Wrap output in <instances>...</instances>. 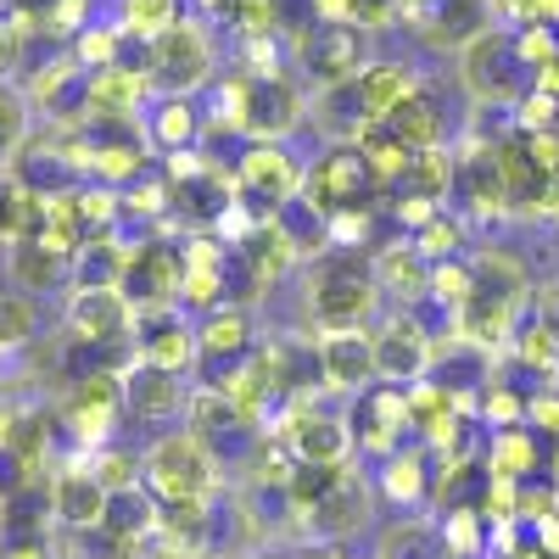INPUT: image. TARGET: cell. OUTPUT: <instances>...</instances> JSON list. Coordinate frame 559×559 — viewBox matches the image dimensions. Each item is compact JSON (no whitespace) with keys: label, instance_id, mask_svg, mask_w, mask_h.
<instances>
[{"label":"cell","instance_id":"obj_27","mask_svg":"<svg viewBox=\"0 0 559 559\" xmlns=\"http://www.w3.org/2000/svg\"><path fill=\"white\" fill-rule=\"evenodd\" d=\"M358 102L369 118H386L392 107H403L414 90H419V68L414 62H397V57H369V68L353 79Z\"/></svg>","mask_w":559,"mask_h":559},{"label":"cell","instance_id":"obj_50","mask_svg":"<svg viewBox=\"0 0 559 559\" xmlns=\"http://www.w3.org/2000/svg\"><path fill=\"white\" fill-rule=\"evenodd\" d=\"M302 559H358V554H347V543H313Z\"/></svg>","mask_w":559,"mask_h":559},{"label":"cell","instance_id":"obj_40","mask_svg":"<svg viewBox=\"0 0 559 559\" xmlns=\"http://www.w3.org/2000/svg\"><path fill=\"white\" fill-rule=\"evenodd\" d=\"M28 96L12 84H0V174H7L17 163V152L28 146Z\"/></svg>","mask_w":559,"mask_h":559},{"label":"cell","instance_id":"obj_5","mask_svg":"<svg viewBox=\"0 0 559 559\" xmlns=\"http://www.w3.org/2000/svg\"><path fill=\"white\" fill-rule=\"evenodd\" d=\"M308 185V163L297 157L292 140H247L236 157V191L258 218H274L280 207H292Z\"/></svg>","mask_w":559,"mask_h":559},{"label":"cell","instance_id":"obj_7","mask_svg":"<svg viewBox=\"0 0 559 559\" xmlns=\"http://www.w3.org/2000/svg\"><path fill=\"white\" fill-rule=\"evenodd\" d=\"M369 342H376V376L386 386H414V381H426L431 369L442 364L437 331L426 319H414V308L381 313L376 331H369Z\"/></svg>","mask_w":559,"mask_h":559},{"label":"cell","instance_id":"obj_4","mask_svg":"<svg viewBox=\"0 0 559 559\" xmlns=\"http://www.w3.org/2000/svg\"><path fill=\"white\" fill-rule=\"evenodd\" d=\"M386 191L381 179L369 174L364 152L353 140H331L313 163H308V185H302V202L319 213V218H342V213H369Z\"/></svg>","mask_w":559,"mask_h":559},{"label":"cell","instance_id":"obj_22","mask_svg":"<svg viewBox=\"0 0 559 559\" xmlns=\"http://www.w3.org/2000/svg\"><path fill=\"white\" fill-rule=\"evenodd\" d=\"M146 102H152L146 68L112 62V68L84 79V118H140V107H146Z\"/></svg>","mask_w":559,"mask_h":559},{"label":"cell","instance_id":"obj_48","mask_svg":"<svg viewBox=\"0 0 559 559\" xmlns=\"http://www.w3.org/2000/svg\"><path fill=\"white\" fill-rule=\"evenodd\" d=\"M17 68H23V23L0 17V84H7Z\"/></svg>","mask_w":559,"mask_h":559},{"label":"cell","instance_id":"obj_36","mask_svg":"<svg viewBox=\"0 0 559 559\" xmlns=\"http://www.w3.org/2000/svg\"><path fill=\"white\" fill-rule=\"evenodd\" d=\"M437 537H442L448 559H487L492 554V521L481 515V509H448Z\"/></svg>","mask_w":559,"mask_h":559},{"label":"cell","instance_id":"obj_19","mask_svg":"<svg viewBox=\"0 0 559 559\" xmlns=\"http://www.w3.org/2000/svg\"><path fill=\"white\" fill-rule=\"evenodd\" d=\"M191 408V392H185V376L157 364H129L123 369V414L129 419H146V426H163V419H179Z\"/></svg>","mask_w":559,"mask_h":559},{"label":"cell","instance_id":"obj_41","mask_svg":"<svg viewBox=\"0 0 559 559\" xmlns=\"http://www.w3.org/2000/svg\"><path fill=\"white\" fill-rule=\"evenodd\" d=\"M185 12H179V0H118V23L134 34V39H157V34H168L174 23H179Z\"/></svg>","mask_w":559,"mask_h":559},{"label":"cell","instance_id":"obj_52","mask_svg":"<svg viewBox=\"0 0 559 559\" xmlns=\"http://www.w3.org/2000/svg\"><path fill=\"white\" fill-rule=\"evenodd\" d=\"M554 381H559V376H554Z\"/></svg>","mask_w":559,"mask_h":559},{"label":"cell","instance_id":"obj_35","mask_svg":"<svg viewBox=\"0 0 559 559\" xmlns=\"http://www.w3.org/2000/svg\"><path fill=\"white\" fill-rule=\"evenodd\" d=\"M471 269H476V286L492 292V297L526 302V292H532V274H526L521 252H509V247H481V252L471 258Z\"/></svg>","mask_w":559,"mask_h":559},{"label":"cell","instance_id":"obj_44","mask_svg":"<svg viewBox=\"0 0 559 559\" xmlns=\"http://www.w3.org/2000/svg\"><path fill=\"white\" fill-rule=\"evenodd\" d=\"M392 197V224H397V236H419L426 224H437L448 213V202H431V197H419V191H386Z\"/></svg>","mask_w":559,"mask_h":559},{"label":"cell","instance_id":"obj_20","mask_svg":"<svg viewBox=\"0 0 559 559\" xmlns=\"http://www.w3.org/2000/svg\"><path fill=\"white\" fill-rule=\"evenodd\" d=\"M45 498H51V521H57L62 532H102L112 492L96 481V471H90V464H68V471L51 476Z\"/></svg>","mask_w":559,"mask_h":559},{"label":"cell","instance_id":"obj_8","mask_svg":"<svg viewBox=\"0 0 559 559\" xmlns=\"http://www.w3.org/2000/svg\"><path fill=\"white\" fill-rule=\"evenodd\" d=\"M459 73H464L471 102H503V107H515L526 90H532V73L515 57V34H503V23L464 45V51H459Z\"/></svg>","mask_w":559,"mask_h":559},{"label":"cell","instance_id":"obj_15","mask_svg":"<svg viewBox=\"0 0 559 559\" xmlns=\"http://www.w3.org/2000/svg\"><path fill=\"white\" fill-rule=\"evenodd\" d=\"M134 358L140 364H157V369H185L202 364V347H197V324L185 308H152V313H134Z\"/></svg>","mask_w":559,"mask_h":559},{"label":"cell","instance_id":"obj_32","mask_svg":"<svg viewBox=\"0 0 559 559\" xmlns=\"http://www.w3.org/2000/svg\"><path fill=\"white\" fill-rule=\"evenodd\" d=\"M364 515H369V498H364V487L358 481H347L342 492H331L319 509H308V526H313V537L319 543H342V537H353L358 526H364Z\"/></svg>","mask_w":559,"mask_h":559},{"label":"cell","instance_id":"obj_46","mask_svg":"<svg viewBox=\"0 0 559 559\" xmlns=\"http://www.w3.org/2000/svg\"><path fill=\"white\" fill-rule=\"evenodd\" d=\"M509 28H559V0H492Z\"/></svg>","mask_w":559,"mask_h":559},{"label":"cell","instance_id":"obj_25","mask_svg":"<svg viewBox=\"0 0 559 559\" xmlns=\"http://www.w3.org/2000/svg\"><path fill=\"white\" fill-rule=\"evenodd\" d=\"M376 492H381L386 503H397V509H419V503H431V492H437V464H431V453L414 442V448H403V453L381 459Z\"/></svg>","mask_w":559,"mask_h":559},{"label":"cell","instance_id":"obj_24","mask_svg":"<svg viewBox=\"0 0 559 559\" xmlns=\"http://www.w3.org/2000/svg\"><path fill=\"white\" fill-rule=\"evenodd\" d=\"M207 134V112L197 107V96H157L152 118H146V140L152 152L174 157V152H197Z\"/></svg>","mask_w":559,"mask_h":559},{"label":"cell","instance_id":"obj_29","mask_svg":"<svg viewBox=\"0 0 559 559\" xmlns=\"http://www.w3.org/2000/svg\"><path fill=\"white\" fill-rule=\"evenodd\" d=\"M7 274H12L17 292L45 297V292H57V286H73V258H62L57 247H45V241H17L7 252Z\"/></svg>","mask_w":559,"mask_h":559},{"label":"cell","instance_id":"obj_3","mask_svg":"<svg viewBox=\"0 0 559 559\" xmlns=\"http://www.w3.org/2000/svg\"><path fill=\"white\" fill-rule=\"evenodd\" d=\"M213 68L218 51H213L207 17H179L146 51V79L157 96H202V90H213Z\"/></svg>","mask_w":559,"mask_h":559},{"label":"cell","instance_id":"obj_17","mask_svg":"<svg viewBox=\"0 0 559 559\" xmlns=\"http://www.w3.org/2000/svg\"><path fill=\"white\" fill-rule=\"evenodd\" d=\"M313 342H319V381H324V392L358 397V392H369L381 381L369 331H336V336H313Z\"/></svg>","mask_w":559,"mask_h":559},{"label":"cell","instance_id":"obj_38","mask_svg":"<svg viewBox=\"0 0 559 559\" xmlns=\"http://www.w3.org/2000/svg\"><path fill=\"white\" fill-rule=\"evenodd\" d=\"M476 426L481 431L526 426V392H515L509 381H481V392H476Z\"/></svg>","mask_w":559,"mask_h":559},{"label":"cell","instance_id":"obj_26","mask_svg":"<svg viewBox=\"0 0 559 559\" xmlns=\"http://www.w3.org/2000/svg\"><path fill=\"white\" fill-rule=\"evenodd\" d=\"M381 123L403 140L408 152H437V146H448V107H442L437 90H426V84H419L403 107H392Z\"/></svg>","mask_w":559,"mask_h":559},{"label":"cell","instance_id":"obj_11","mask_svg":"<svg viewBox=\"0 0 559 559\" xmlns=\"http://www.w3.org/2000/svg\"><path fill=\"white\" fill-rule=\"evenodd\" d=\"M179 280H185V252L168 236H146L134 241L123 258V280L118 292L134 313H152V308H179Z\"/></svg>","mask_w":559,"mask_h":559},{"label":"cell","instance_id":"obj_43","mask_svg":"<svg viewBox=\"0 0 559 559\" xmlns=\"http://www.w3.org/2000/svg\"><path fill=\"white\" fill-rule=\"evenodd\" d=\"M90 464V471H96V481L107 487V492H123V487H140V453L134 448H96V453H90L84 459Z\"/></svg>","mask_w":559,"mask_h":559},{"label":"cell","instance_id":"obj_47","mask_svg":"<svg viewBox=\"0 0 559 559\" xmlns=\"http://www.w3.org/2000/svg\"><path fill=\"white\" fill-rule=\"evenodd\" d=\"M515 57H521L526 73L548 68L559 57V28H515Z\"/></svg>","mask_w":559,"mask_h":559},{"label":"cell","instance_id":"obj_51","mask_svg":"<svg viewBox=\"0 0 559 559\" xmlns=\"http://www.w3.org/2000/svg\"><path fill=\"white\" fill-rule=\"evenodd\" d=\"M543 476H548V487L559 492V442H548V464H543Z\"/></svg>","mask_w":559,"mask_h":559},{"label":"cell","instance_id":"obj_9","mask_svg":"<svg viewBox=\"0 0 559 559\" xmlns=\"http://www.w3.org/2000/svg\"><path fill=\"white\" fill-rule=\"evenodd\" d=\"M347 431H353V448H364L369 459H392L403 448H414V419H408V386H386L376 381L369 392L347 397Z\"/></svg>","mask_w":559,"mask_h":559},{"label":"cell","instance_id":"obj_10","mask_svg":"<svg viewBox=\"0 0 559 559\" xmlns=\"http://www.w3.org/2000/svg\"><path fill=\"white\" fill-rule=\"evenodd\" d=\"M280 442L297 464H347L353 459V431H347V408H324V397L286 403L280 408Z\"/></svg>","mask_w":559,"mask_h":559},{"label":"cell","instance_id":"obj_16","mask_svg":"<svg viewBox=\"0 0 559 559\" xmlns=\"http://www.w3.org/2000/svg\"><path fill=\"white\" fill-rule=\"evenodd\" d=\"M453 197H459V207H464V224H498V218H509V191H503L498 146L476 140V146H464V152H459Z\"/></svg>","mask_w":559,"mask_h":559},{"label":"cell","instance_id":"obj_37","mask_svg":"<svg viewBox=\"0 0 559 559\" xmlns=\"http://www.w3.org/2000/svg\"><path fill=\"white\" fill-rule=\"evenodd\" d=\"M353 481L347 464H297L292 481H286V503L297 509V515H308V509H319L331 492H342Z\"/></svg>","mask_w":559,"mask_h":559},{"label":"cell","instance_id":"obj_33","mask_svg":"<svg viewBox=\"0 0 559 559\" xmlns=\"http://www.w3.org/2000/svg\"><path fill=\"white\" fill-rule=\"evenodd\" d=\"M123 258H129V241L96 236V241H90V247L73 258V292H118Z\"/></svg>","mask_w":559,"mask_h":559},{"label":"cell","instance_id":"obj_1","mask_svg":"<svg viewBox=\"0 0 559 559\" xmlns=\"http://www.w3.org/2000/svg\"><path fill=\"white\" fill-rule=\"evenodd\" d=\"M308 331L336 336V331H376V319L386 308V292L376 280V252L369 247H331L324 258L308 263Z\"/></svg>","mask_w":559,"mask_h":559},{"label":"cell","instance_id":"obj_34","mask_svg":"<svg viewBox=\"0 0 559 559\" xmlns=\"http://www.w3.org/2000/svg\"><path fill=\"white\" fill-rule=\"evenodd\" d=\"M353 146L364 152L369 174L381 179V191H392V185H403V174H408V163H414V152L403 146V140H397V134H392V129H386L381 118H376V123H364Z\"/></svg>","mask_w":559,"mask_h":559},{"label":"cell","instance_id":"obj_45","mask_svg":"<svg viewBox=\"0 0 559 559\" xmlns=\"http://www.w3.org/2000/svg\"><path fill=\"white\" fill-rule=\"evenodd\" d=\"M526 426L543 442H559V381H543L526 392Z\"/></svg>","mask_w":559,"mask_h":559},{"label":"cell","instance_id":"obj_31","mask_svg":"<svg viewBox=\"0 0 559 559\" xmlns=\"http://www.w3.org/2000/svg\"><path fill=\"white\" fill-rule=\"evenodd\" d=\"M503 358H515L521 369H532L537 381H554L559 376V324L543 308H526L521 331H515V342H509Z\"/></svg>","mask_w":559,"mask_h":559},{"label":"cell","instance_id":"obj_13","mask_svg":"<svg viewBox=\"0 0 559 559\" xmlns=\"http://www.w3.org/2000/svg\"><path fill=\"white\" fill-rule=\"evenodd\" d=\"M302 123H308V96L297 90L292 73L247 79V96H241V134L247 140H292Z\"/></svg>","mask_w":559,"mask_h":559},{"label":"cell","instance_id":"obj_21","mask_svg":"<svg viewBox=\"0 0 559 559\" xmlns=\"http://www.w3.org/2000/svg\"><path fill=\"white\" fill-rule=\"evenodd\" d=\"M197 347H202V369L218 376V369H229V364H241L247 353H258V319L241 302H229V308H218V313H207L197 324Z\"/></svg>","mask_w":559,"mask_h":559},{"label":"cell","instance_id":"obj_2","mask_svg":"<svg viewBox=\"0 0 559 559\" xmlns=\"http://www.w3.org/2000/svg\"><path fill=\"white\" fill-rule=\"evenodd\" d=\"M140 487H146L163 509H174V503H213L218 459L191 426L168 431V437H157L146 453H140Z\"/></svg>","mask_w":559,"mask_h":559},{"label":"cell","instance_id":"obj_42","mask_svg":"<svg viewBox=\"0 0 559 559\" xmlns=\"http://www.w3.org/2000/svg\"><path fill=\"white\" fill-rule=\"evenodd\" d=\"M419 252H426L431 263H448V258H464V241H471V224H464L459 213H442L437 224H426L419 236H408Z\"/></svg>","mask_w":559,"mask_h":559},{"label":"cell","instance_id":"obj_14","mask_svg":"<svg viewBox=\"0 0 559 559\" xmlns=\"http://www.w3.org/2000/svg\"><path fill=\"white\" fill-rule=\"evenodd\" d=\"M403 17L419 28V39L437 51H464L471 39H481L487 28H498V7L492 0H403Z\"/></svg>","mask_w":559,"mask_h":559},{"label":"cell","instance_id":"obj_12","mask_svg":"<svg viewBox=\"0 0 559 559\" xmlns=\"http://www.w3.org/2000/svg\"><path fill=\"white\" fill-rule=\"evenodd\" d=\"M57 419L68 426V437H73L79 448H90V453L107 448L112 426L123 419V376H118V369H90V376H79V381L62 392Z\"/></svg>","mask_w":559,"mask_h":559},{"label":"cell","instance_id":"obj_18","mask_svg":"<svg viewBox=\"0 0 559 559\" xmlns=\"http://www.w3.org/2000/svg\"><path fill=\"white\" fill-rule=\"evenodd\" d=\"M68 336L84 347H123L134 342V308L123 302V292H73L68 302Z\"/></svg>","mask_w":559,"mask_h":559},{"label":"cell","instance_id":"obj_28","mask_svg":"<svg viewBox=\"0 0 559 559\" xmlns=\"http://www.w3.org/2000/svg\"><path fill=\"white\" fill-rule=\"evenodd\" d=\"M487 471L509 476V481H537L548 464V442L532 426H509V431H487Z\"/></svg>","mask_w":559,"mask_h":559},{"label":"cell","instance_id":"obj_6","mask_svg":"<svg viewBox=\"0 0 559 559\" xmlns=\"http://www.w3.org/2000/svg\"><path fill=\"white\" fill-rule=\"evenodd\" d=\"M292 62H297V73L313 90L353 84L369 68V28H358V23H324L319 17L308 34L292 39Z\"/></svg>","mask_w":559,"mask_h":559},{"label":"cell","instance_id":"obj_39","mask_svg":"<svg viewBox=\"0 0 559 559\" xmlns=\"http://www.w3.org/2000/svg\"><path fill=\"white\" fill-rule=\"evenodd\" d=\"M39 336V302L28 292H0V353H23Z\"/></svg>","mask_w":559,"mask_h":559},{"label":"cell","instance_id":"obj_30","mask_svg":"<svg viewBox=\"0 0 559 559\" xmlns=\"http://www.w3.org/2000/svg\"><path fill=\"white\" fill-rule=\"evenodd\" d=\"M157 526H163V503L146 492V487H123V492H112L107 498V521H102V532L107 537H118V543H146V537H157Z\"/></svg>","mask_w":559,"mask_h":559},{"label":"cell","instance_id":"obj_23","mask_svg":"<svg viewBox=\"0 0 559 559\" xmlns=\"http://www.w3.org/2000/svg\"><path fill=\"white\" fill-rule=\"evenodd\" d=\"M431 274L437 263L419 252L408 236H397L392 247L376 252V280H381V292L397 302V308H419V302H431Z\"/></svg>","mask_w":559,"mask_h":559},{"label":"cell","instance_id":"obj_49","mask_svg":"<svg viewBox=\"0 0 559 559\" xmlns=\"http://www.w3.org/2000/svg\"><path fill=\"white\" fill-rule=\"evenodd\" d=\"M0 559H57V554H51V543H45V537H7Z\"/></svg>","mask_w":559,"mask_h":559}]
</instances>
